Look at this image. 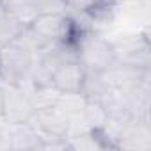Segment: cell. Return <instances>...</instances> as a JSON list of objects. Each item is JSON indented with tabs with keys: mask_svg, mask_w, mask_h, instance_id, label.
<instances>
[{
	"mask_svg": "<svg viewBox=\"0 0 151 151\" xmlns=\"http://www.w3.org/2000/svg\"><path fill=\"white\" fill-rule=\"evenodd\" d=\"M34 114V105L25 91L16 86L2 87V116L9 123H27Z\"/></svg>",
	"mask_w": 151,
	"mask_h": 151,
	"instance_id": "5",
	"label": "cell"
},
{
	"mask_svg": "<svg viewBox=\"0 0 151 151\" xmlns=\"http://www.w3.org/2000/svg\"><path fill=\"white\" fill-rule=\"evenodd\" d=\"M36 57L16 43L0 46V80L9 86H20L32 80Z\"/></svg>",
	"mask_w": 151,
	"mask_h": 151,
	"instance_id": "2",
	"label": "cell"
},
{
	"mask_svg": "<svg viewBox=\"0 0 151 151\" xmlns=\"http://www.w3.org/2000/svg\"><path fill=\"white\" fill-rule=\"evenodd\" d=\"M6 14H7V11H6V7H4V4H2V0H0V20H2Z\"/></svg>",
	"mask_w": 151,
	"mask_h": 151,
	"instance_id": "14",
	"label": "cell"
},
{
	"mask_svg": "<svg viewBox=\"0 0 151 151\" xmlns=\"http://www.w3.org/2000/svg\"><path fill=\"white\" fill-rule=\"evenodd\" d=\"M75 50H77V60L86 71L91 73H101L116 62L112 43L94 32L82 34L75 43Z\"/></svg>",
	"mask_w": 151,
	"mask_h": 151,
	"instance_id": "1",
	"label": "cell"
},
{
	"mask_svg": "<svg viewBox=\"0 0 151 151\" xmlns=\"http://www.w3.org/2000/svg\"><path fill=\"white\" fill-rule=\"evenodd\" d=\"M86 103H87V98L80 91L78 93H60L55 107L60 109L68 117H71V116H75L77 112H80L86 107Z\"/></svg>",
	"mask_w": 151,
	"mask_h": 151,
	"instance_id": "11",
	"label": "cell"
},
{
	"mask_svg": "<svg viewBox=\"0 0 151 151\" xmlns=\"http://www.w3.org/2000/svg\"><path fill=\"white\" fill-rule=\"evenodd\" d=\"M149 69L114 62L100 73L107 89H135L147 82Z\"/></svg>",
	"mask_w": 151,
	"mask_h": 151,
	"instance_id": "4",
	"label": "cell"
},
{
	"mask_svg": "<svg viewBox=\"0 0 151 151\" xmlns=\"http://www.w3.org/2000/svg\"><path fill=\"white\" fill-rule=\"evenodd\" d=\"M116 62L149 69V45L146 37L124 39L117 45H112Z\"/></svg>",
	"mask_w": 151,
	"mask_h": 151,
	"instance_id": "7",
	"label": "cell"
},
{
	"mask_svg": "<svg viewBox=\"0 0 151 151\" xmlns=\"http://www.w3.org/2000/svg\"><path fill=\"white\" fill-rule=\"evenodd\" d=\"M32 105H34V110L37 109H46V107H53L60 96V91L57 87H53L52 84H45V86H36L27 93Z\"/></svg>",
	"mask_w": 151,
	"mask_h": 151,
	"instance_id": "9",
	"label": "cell"
},
{
	"mask_svg": "<svg viewBox=\"0 0 151 151\" xmlns=\"http://www.w3.org/2000/svg\"><path fill=\"white\" fill-rule=\"evenodd\" d=\"M25 25L18 23L11 14H6L2 20H0V46H4L7 43H13L16 39V36L22 32Z\"/></svg>",
	"mask_w": 151,
	"mask_h": 151,
	"instance_id": "12",
	"label": "cell"
},
{
	"mask_svg": "<svg viewBox=\"0 0 151 151\" xmlns=\"http://www.w3.org/2000/svg\"><path fill=\"white\" fill-rule=\"evenodd\" d=\"M29 2L37 11V14H43V13H66V9H68L66 0H29Z\"/></svg>",
	"mask_w": 151,
	"mask_h": 151,
	"instance_id": "13",
	"label": "cell"
},
{
	"mask_svg": "<svg viewBox=\"0 0 151 151\" xmlns=\"http://www.w3.org/2000/svg\"><path fill=\"white\" fill-rule=\"evenodd\" d=\"M27 123L39 135L41 142H46V140H53V139H66L69 117L60 109H57L53 105V107L34 110V114L30 116V119Z\"/></svg>",
	"mask_w": 151,
	"mask_h": 151,
	"instance_id": "3",
	"label": "cell"
},
{
	"mask_svg": "<svg viewBox=\"0 0 151 151\" xmlns=\"http://www.w3.org/2000/svg\"><path fill=\"white\" fill-rule=\"evenodd\" d=\"M2 4L7 11V14H11L18 23L22 25H30L36 16H37V11L30 6L29 0H2Z\"/></svg>",
	"mask_w": 151,
	"mask_h": 151,
	"instance_id": "10",
	"label": "cell"
},
{
	"mask_svg": "<svg viewBox=\"0 0 151 151\" xmlns=\"http://www.w3.org/2000/svg\"><path fill=\"white\" fill-rule=\"evenodd\" d=\"M30 27L48 43L55 41H69L73 22L66 16V13H43L37 14Z\"/></svg>",
	"mask_w": 151,
	"mask_h": 151,
	"instance_id": "6",
	"label": "cell"
},
{
	"mask_svg": "<svg viewBox=\"0 0 151 151\" xmlns=\"http://www.w3.org/2000/svg\"><path fill=\"white\" fill-rule=\"evenodd\" d=\"M86 78V69L78 60H69L57 68L52 75V86L60 93H78Z\"/></svg>",
	"mask_w": 151,
	"mask_h": 151,
	"instance_id": "8",
	"label": "cell"
}]
</instances>
